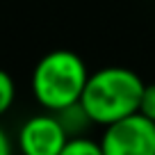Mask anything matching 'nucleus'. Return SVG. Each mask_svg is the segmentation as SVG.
Wrapping results in <instances>:
<instances>
[{
	"label": "nucleus",
	"instance_id": "obj_4",
	"mask_svg": "<svg viewBox=\"0 0 155 155\" xmlns=\"http://www.w3.org/2000/svg\"><path fill=\"white\" fill-rule=\"evenodd\" d=\"M68 144V135L55 114L30 116L18 130L21 155H59Z\"/></svg>",
	"mask_w": 155,
	"mask_h": 155
},
{
	"label": "nucleus",
	"instance_id": "obj_7",
	"mask_svg": "<svg viewBox=\"0 0 155 155\" xmlns=\"http://www.w3.org/2000/svg\"><path fill=\"white\" fill-rule=\"evenodd\" d=\"M16 101V84H14V78L0 68V116H5L7 112L12 110Z\"/></svg>",
	"mask_w": 155,
	"mask_h": 155
},
{
	"label": "nucleus",
	"instance_id": "obj_2",
	"mask_svg": "<svg viewBox=\"0 0 155 155\" xmlns=\"http://www.w3.org/2000/svg\"><path fill=\"white\" fill-rule=\"evenodd\" d=\"M91 73L87 64L73 50H50L37 62L32 71V94L37 103L50 114L80 103Z\"/></svg>",
	"mask_w": 155,
	"mask_h": 155
},
{
	"label": "nucleus",
	"instance_id": "obj_8",
	"mask_svg": "<svg viewBox=\"0 0 155 155\" xmlns=\"http://www.w3.org/2000/svg\"><path fill=\"white\" fill-rule=\"evenodd\" d=\"M139 114L155 123V82L146 84L144 96H141V105H139Z\"/></svg>",
	"mask_w": 155,
	"mask_h": 155
},
{
	"label": "nucleus",
	"instance_id": "obj_3",
	"mask_svg": "<svg viewBox=\"0 0 155 155\" xmlns=\"http://www.w3.org/2000/svg\"><path fill=\"white\" fill-rule=\"evenodd\" d=\"M103 155H155V123L139 112L103 130Z\"/></svg>",
	"mask_w": 155,
	"mask_h": 155
},
{
	"label": "nucleus",
	"instance_id": "obj_6",
	"mask_svg": "<svg viewBox=\"0 0 155 155\" xmlns=\"http://www.w3.org/2000/svg\"><path fill=\"white\" fill-rule=\"evenodd\" d=\"M59 155H103L101 141H94L89 137H73Z\"/></svg>",
	"mask_w": 155,
	"mask_h": 155
},
{
	"label": "nucleus",
	"instance_id": "obj_9",
	"mask_svg": "<svg viewBox=\"0 0 155 155\" xmlns=\"http://www.w3.org/2000/svg\"><path fill=\"white\" fill-rule=\"evenodd\" d=\"M0 155H12V141L2 128H0Z\"/></svg>",
	"mask_w": 155,
	"mask_h": 155
},
{
	"label": "nucleus",
	"instance_id": "obj_1",
	"mask_svg": "<svg viewBox=\"0 0 155 155\" xmlns=\"http://www.w3.org/2000/svg\"><path fill=\"white\" fill-rule=\"evenodd\" d=\"M144 80L126 66H105L89 75L80 105L96 126H112L137 114L144 96Z\"/></svg>",
	"mask_w": 155,
	"mask_h": 155
},
{
	"label": "nucleus",
	"instance_id": "obj_5",
	"mask_svg": "<svg viewBox=\"0 0 155 155\" xmlns=\"http://www.w3.org/2000/svg\"><path fill=\"white\" fill-rule=\"evenodd\" d=\"M55 116L59 119L62 128L66 130L68 139H73V137H87L84 132L89 130V126H94V121L89 119V114L84 112V107L80 105V103H75V105L66 107V110H62V112H57Z\"/></svg>",
	"mask_w": 155,
	"mask_h": 155
}]
</instances>
